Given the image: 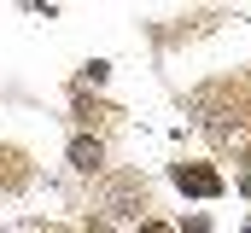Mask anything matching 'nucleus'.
<instances>
[{"instance_id":"1","label":"nucleus","mask_w":251,"mask_h":233,"mask_svg":"<svg viewBox=\"0 0 251 233\" xmlns=\"http://www.w3.org/2000/svg\"><path fill=\"white\" fill-rule=\"evenodd\" d=\"M176 186H181V192H193V198H216V192H222V175H210V169H199V163H176Z\"/></svg>"},{"instance_id":"2","label":"nucleus","mask_w":251,"mask_h":233,"mask_svg":"<svg viewBox=\"0 0 251 233\" xmlns=\"http://www.w3.org/2000/svg\"><path fill=\"white\" fill-rule=\"evenodd\" d=\"M105 204H111V216H140V204H146V192H140V181H111V192H105Z\"/></svg>"},{"instance_id":"3","label":"nucleus","mask_w":251,"mask_h":233,"mask_svg":"<svg viewBox=\"0 0 251 233\" xmlns=\"http://www.w3.org/2000/svg\"><path fill=\"white\" fill-rule=\"evenodd\" d=\"M100 158H105V152H100V140H88V134H76V140H70V163H76V169H100Z\"/></svg>"},{"instance_id":"4","label":"nucleus","mask_w":251,"mask_h":233,"mask_svg":"<svg viewBox=\"0 0 251 233\" xmlns=\"http://www.w3.org/2000/svg\"><path fill=\"white\" fill-rule=\"evenodd\" d=\"M105 76H111V64H105V58H94V64H88V70H82V82H94V88H100V82H105Z\"/></svg>"},{"instance_id":"5","label":"nucleus","mask_w":251,"mask_h":233,"mask_svg":"<svg viewBox=\"0 0 251 233\" xmlns=\"http://www.w3.org/2000/svg\"><path fill=\"white\" fill-rule=\"evenodd\" d=\"M140 233H170V228H164V222H140Z\"/></svg>"},{"instance_id":"6","label":"nucleus","mask_w":251,"mask_h":233,"mask_svg":"<svg viewBox=\"0 0 251 233\" xmlns=\"http://www.w3.org/2000/svg\"><path fill=\"white\" fill-rule=\"evenodd\" d=\"M246 233H251V228H246Z\"/></svg>"}]
</instances>
